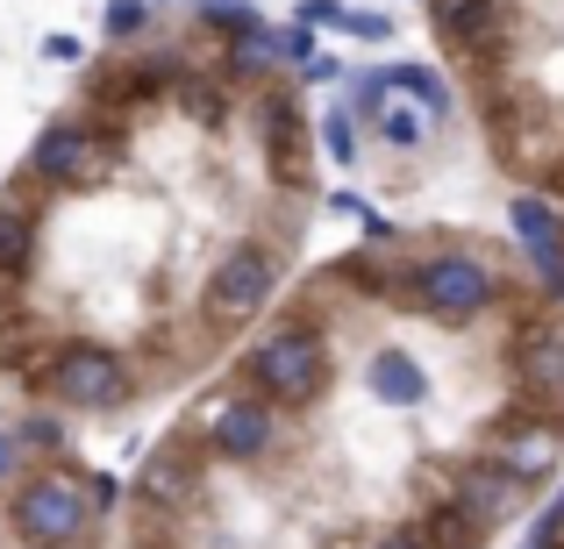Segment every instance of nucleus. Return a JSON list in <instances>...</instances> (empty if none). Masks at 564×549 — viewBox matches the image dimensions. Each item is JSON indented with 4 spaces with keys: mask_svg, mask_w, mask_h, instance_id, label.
Returning a JSON list of instances; mask_svg holds the SVG:
<instances>
[{
    "mask_svg": "<svg viewBox=\"0 0 564 549\" xmlns=\"http://www.w3.org/2000/svg\"><path fill=\"white\" fill-rule=\"evenodd\" d=\"M508 378L522 393V407L536 414H564V321L543 307L508 336Z\"/></svg>",
    "mask_w": 564,
    "mask_h": 549,
    "instance_id": "8",
    "label": "nucleus"
},
{
    "mask_svg": "<svg viewBox=\"0 0 564 549\" xmlns=\"http://www.w3.org/2000/svg\"><path fill=\"white\" fill-rule=\"evenodd\" d=\"M100 528V507L86 493L79 464H36L8 493V536L22 549H79Z\"/></svg>",
    "mask_w": 564,
    "mask_h": 549,
    "instance_id": "2",
    "label": "nucleus"
},
{
    "mask_svg": "<svg viewBox=\"0 0 564 549\" xmlns=\"http://www.w3.org/2000/svg\"><path fill=\"white\" fill-rule=\"evenodd\" d=\"M36 235H43V215L29 193H0V286L36 272Z\"/></svg>",
    "mask_w": 564,
    "mask_h": 549,
    "instance_id": "15",
    "label": "nucleus"
},
{
    "mask_svg": "<svg viewBox=\"0 0 564 549\" xmlns=\"http://www.w3.org/2000/svg\"><path fill=\"white\" fill-rule=\"evenodd\" d=\"M508 221H514V235H522L529 264L543 272V286L564 300V215H557L551 200H536V193H522V200L508 207Z\"/></svg>",
    "mask_w": 564,
    "mask_h": 549,
    "instance_id": "12",
    "label": "nucleus"
},
{
    "mask_svg": "<svg viewBox=\"0 0 564 549\" xmlns=\"http://www.w3.org/2000/svg\"><path fill=\"white\" fill-rule=\"evenodd\" d=\"M108 172H115V143L100 136L94 122H79V114H57V122L29 143L22 179L43 186V193H94V186H108Z\"/></svg>",
    "mask_w": 564,
    "mask_h": 549,
    "instance_id": "7",
    "label": "nucleus"
},
{
    "mask_svg": "<svg viewBox=\"0 0 564 549\" xmlns=\"http://www.w3.org/2000/svg\"><path fill=\"white\" fill-rule=\"evenodd\" d=\"M344 29L365 36V43H379V36H393V14H344Z\"/></svg>",
    "mask_w": 564,
    "mask_h": 549,
    "instance_id": "25",
    "label": "nucleus"
},
{
    "mask_svg": "<svg viewBox=\"0 0 564 549\" xmlns=\"http://www.w3.org/2000/svg\"><path fill=\"white\" fill-rule=\"evenodd\" d=\"M200 436H172L165 450L151 457V464H143V479H137V499L151 514H180L193 493H200Z\"/></svg>",
    "mask_w": 564,
    "mask_h": 549,
    "instance_id": "11",
    "label": "nucleus"
},
{
    "mask_svg": "<svg viewBox=\"0 0 564 549\" xmlns=\"http://www.w3.org/2000/svg\"><path fill=\"white\" fill-rule=\"evenodd\" d=\"M29 385L65 414H122L137 399V371L108 343H57L43 364H29Z\"/></svg>",
    "mask_w": 564,
    "mask_h": 549,
    "instance_id": "4",
    "label": "nucleus"
},
{
    "mask_svg": "<svg viewBox=\"0 0 564 549\" xmlns=\"http://www.w3.org/2000/svg\"><path fill=\"white\" fill-rule=\"evenodd\" d=\"M151 29V0H108V36L115 43H137Z\"/></svg>",
    "mask_w": 564,
    "mask_h": 549,
    "instance_id": "23",
    "label": "nucleus"
},
{
    "mask_svg": "<svg viewBox=\"0 0 564 549\" xmlns=\"http://www.w3.org/2000/svg\"><path fill=\"white\" fill-rule=\"evenodd\" d=\"M414 528H422V542H429V549H486V528L471 521L457 499H436V507H429Z\"/></svg>",
    "mask_w": 564,
    "mask_h": 549,
    "instance_id": "17",
    "label": "nucleus"
},
{
    "mask_svg": "<svg viewBox=\"0 0 564 549\" xmlns=\"http://www.w3.org/2000/svg\"><path fill=\"white\" fill-rule=\"evenodd\" d=\"M365 385H372V399L386 414H414V407H429V371L408 358V350H372V364H365Z\"/></svg>",
    "mask_w": 564,
    "mask_h": 549,
    "instance_id": "14",
    "label": "nucleus"
},
{
    "mask_svg": "<svg viewBox=\"0 0 564 549\" xmlns=\"http://www.w3.org/2000/svg\"><path fill=\"white\" fill-rule=\"evenodd\" d=\"M200 450L215 457V464H272L279 450H286V414L272 407V399H258V393H221V399H207L200 407Z\"/></svg>",
    "mask_w": 564,
    "mask_h": 549,
    "instance_id": "6",
    "label": "nucleus"
},
{
    "mask_svg": "<svg viewBox=\"0 0 564 549\" xmlns=\"http://www.w3.org/2000/svg\"><path fill=\"white\" fill-rule=\"evenodd\" d=\"M486 450H494L508 471H522L529 485H543V479L557 471V457H564V414L514 407L508 421H494V428H486Z\"/></svg>",
    "mask_w": 564,
    "mask_h": 549,
    "instance_id": "9",
    "label": "nucleus"
},
{
    "mask_svg": "<svg viewBox=\"0 0 564 549\" xmlns=\"http://www.w3.org/2000/svg\"><path fill=\"white\" fill-rule=\"evenodd\" d=\"M529 493H536V485H529L522 471H508L500 457H479V464H457V479H451V493H443V499H457V507H465L471 521L494 536L508 514H522Z\"/></svg>",
    "mask_w": 564,
    "mask_h": 549,
    "instance_id": "10",
    "label": "nucleus"
},
{
    "mask_svg": "<svg viewBox=\"0 0 564 549\" xmlns=\"http://www.w3.org/2000/svg\"><path fill=\"white\" fill-rule=\"evenodd\" d=\"M329 378H336L329 336H322L307 315L272 321V329L243 350V364H236V385L258 393V399H272L279 414H307L322 393H329Z\"/></svg>",
    "mask_w": 564,
    "mask_h": 549,
    "instance_id": "1",
    "label": "nucleus"
},
{
    "mask_svg": "<svg viewBox=\"0 0 564 549\" xmlns=\"http://www.w3.org/2000/svg\"><path fill=\"white\" fill-rule=\"evenodd\" d=\"M315 136H322V151H329L336 165H358V122H350L344 108H329V114H322V122H315Z\"/></svg>",
    "mask_w": 564,
    "mask_h": 549,
    "instance_id": "20",
    "label": "nucleus"
},
{
    "mask_svg": "<svg viewBox=\"0 0 564 549\" xmlns=\"http://www.w3.org/2000/svg\"><path fill=\"white\" fill-rule=\"evenodd\" d=\"M29 471H36V457L22 450V436H14V428H0V493H14Z\"/></svg>",
    "mask_w": 564,
    "mask_h": 549,
    "instance_id": "24",
    "label": "nucleus"
},
{
    "mask_svg": "<svg viewBox=\"0 0 564 549\" xmlns=\"http://www.w3.org/2000/svg\"><path fill=\"white\" fill-rule=\"evenodd\" d=\"M258 122H264V151H272V157H279V172L301 186V179H307V172H301V165H307V122H301V100L279 86V94H264V100H258Z\"/></svg>",
    "mask_w": 564,
    "mask_h": 549,
    "instance_id": "16",
    "label": "nucleus"
},
{
    "mask_svg": "<svg viewBox=\"0 0 564 549\" xmlns=\"http://www.w3.org/2000/svg\"><path fill=\"white\" fill-rule=\"evenodd\" d=\"M200 22L221 36H243V29H258V8L250 0H200Z\"/></svg>",
    "mask_w": 564,
    "mask_h": 549,
    "instance_id": "22",
    "label": "nucleus"
},
{
    "mask_svg": "<svg viewBox=\"0 0 564 549\" xmlns=\"http://www.w3.org/2000/svg\"><path fill=\"white\" fill-rule=\"evenodd\" d=\"M279 286H286V250L264 243V235H243V243H229L215 264H207L200 321L207 329H243V321H258L264 307L279 300Z\"/></svg>",
    "mask_w": 564,
    "mask_h": 549,
    "instance_id": "5",
    "label": "nucleus"
},
{
    "mask_svg": "<svg viewBox=\"0 0 564 549\" xmlns=\"http://www.w3.org/2000/svg\"><path fill=\"white\" fill-rule=\"evenodd\" d=\"M393 300L414 307V315H429L436 329H471V321H486L500 307V278H494V264L471 257V250H436V257L400 272Z\"/></svg>",
    "mask_w": 564,
    "mask_h": 549,
    "instance_id": "3",
    "label": "nucleus"
},
{
    "mask_svg": "<svg viewBox=\"0 0 564 549\" xmlns=\"http://www.w3.org/2000/svg\"><path fill=\"white\" fill-rule=\"evenodd\" d=\"M14 436H22L29 457H57L65 450V421H57V414H29V421H14Z\"/></svg>",
    "mask_w": 564,
    "mask_h": 549,
    "instance_id": "21",
    "label": "nucleus"
},
{
    "mask_svg": "<svg viewBox=\"0 0 564 549\" xmlns=\"http://www.w3.org/2000/svg\"><path fill=\"white\" fill-rule=\"evenodd\" d=\"M386 86H400V94H408L429 122H443V114H451V86H443L429 65H393V72H386Z\"/></svg>",
    "mask_w": 564,
    "mask_h": 549,
    "instance_id": "18",
    "label": "nucleus"
},
{
    "mask_svg": "<svg viewBox=\"0 0 564 549\" xmlns=\"http://www.w3.org/2000/svg\"><path fill=\"white\" fill-rule=\"evenodd\" d=\"M372 122H379V143H386V151H422V143H429V114L422 108H393V100H386Z\"/></svg>",
    "mask_w": 564,
    "mask_h": 549,
    "instance_id": "19",
    "label": "nucleus"
},
{
    "mask_svg": "<svg viewBox=\"0 0 564 549\" xmlns=\"http://www.w3.org/2000/svg\"><path fill=\"white\" fill-rule=\"evenodd\" d=\"M429 29H436L443 51L471 57L500 36V0H429Z\"/></svg>",
    "mask_w": 564,
    "mask_h": 549,
    "instance_id": "13",
    "label": "nucleus"
},
{
    "mask_svg": "<svg viewBox=\"0 0 564 549\" xmlns=\"http://www.w3.org/2000/svg\"><path fill=\"white\" fill-rule=\"evenodd\" d=\"M372 549H429V542H422V528L408 521V528H386V536H372Z\"/></svg>",
    "mask_w": 564,
    "mask_h": 549,
    "instance_id": "26",
    "label": "nucleus"
}]
</instances>
